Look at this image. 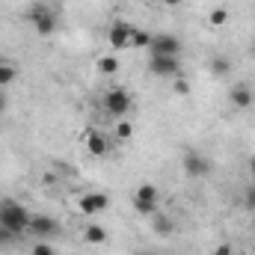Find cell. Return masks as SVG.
<instances>
[{"label": "cell", "instance_id": "obj_1", "mask_svg": "<svg viewBox=\"0 0 255 255\" xmlns=\"http://www.w3.org/2000/svg\"><path fill=\"white\" fill-rule=\"evenodd\" d=\"M30 211L21 205V202H15V199H3L0 202V226L6 229V232H12V235H21V232H27L30 229Z\"/></svg>", "mask_w": 255, "mask_h": 255}, {"label": "cell", "instance_id": "obj_2", "mask_svg": "<svg viewBox=\"0 0 255 255\" xmlns=\"http://www.w3.org/2000/svg\"><path fill=\"white\" fill-rule=\"evenodd\" d=\"M27 21L33 24V30H36L42 39H48V36L57 33V15H54V9H48L45 3H33V6L27 9Z\"/></svg>", "mask_w": 255, "mask_h": 255}, {"label": "cell", "instance_id": "obj_3", "mask_svg": "<svg viewBox=\"0 0 255 255\" xmlns=\"http://www.w3.org/2000/svg\"><path fill=\"white\" fill-rule=\"evenodd\" d=\"M101 104H104V110H107L110 116L125 119L128 113H130V107H133V98H130V92H128V89H122V86H113V89H107V92H104Z\"/></svg>", "mask_w": 255, "mask_h": 255}, {"label": "cell", "instance_id": "obj_4", "mask_svg": "<svg viewBox=\"0 0 255 255\" xmlns=\"http://www.w3.org/2000/svg\"><path fill=\"white\" fill-rule=\"evenodd\" d=\"M181 39L172 33H151V45H148V57H178L181 54Z\"/></svg>", "mask_w": 255, "mask_h": 255}, {"label": "cell", "instance_id": "obj_5", "mask_svg": "<svg viewBox=\"0 0 255 255\" xmlns=\"http://www.w3.org/2000/svg\"><path fill=\"white\" fill-rule=\"evenodd\" d=\"M157 202H160V193L154 184H139L133 193V211L142 214V217H154L157 214Z\"/></svg>", "mask_w": 255, "mask_h": 255}, {"label": "cell", "instance_id": "obj_6", "mask_svg": "<svg viewBox=\"0 0 255 255\" xmlns=\"http://www.w3.org/2000/svg\"><path fill=\"white\" fill-rule=\"evenodd\" d=\"M181 166H184V175H190V178H208L211 175V160L202 151H184Z\"/></svg>", "mask_w": 255, "mask_h": 255}, {"label": "cell", "instance_id": "obj_7", "mask_svg": "<svg viewBox=\"0 0 255 255\" xmlns=\"http://www.w3.org/2000/svg\"><path fill=\"white\" fill-rule=\"evenodd\" d=\"M107 208H110V196L107 193H83L77 199V211L83 217H95V214H101Z\"/></svg>", "mask_w": 255, "mask_h": 255}, {"label": "cell", "instance_id": "obj_8", "mask_svg": "<svg viewBox=\"0 0 255 255\" xmlns=\"http://www.w3.org/2000/svg\"><path fill=\"white\" fill-rule=\"evenodd\" d=\"M30 235H36L39 241H48V238H54V235H60V223L54 220V217H48V214H33L30 217V229H27Z\"/></svg>", "mask_w": 255, "mask_h": 255}, {"label": "cell", "instance_id": "obj_9", "mask_svg": "<svg viewBox=\"0 0 255 255\" xmlns=\"http://www.w3.org/2000/svg\"><path fill=\"white\" fill-rule=\"evenodd\" d=\"M148 71L157 77H181V60L178 57H148Z\"/></svg>", "mask_w": 255, "mask_h": 255}, {"label": "cell", "instance_id": "obj_10", "mask_svg": "<svg viewBox=\"0 0 255 255\" xmlns=\"http://www.w3.org/2000/svg\"><path fill=\"white\" fill-rule=\"evenodd\" d=\"M130 33H133V27H130L128 21H116V24L110 27V33H107L110 48H113V51H128V48H130Z\"/></svg>", "mask_w": 255, "mask_h": 255}, {"label": "cell", "instance_id": "obj_11", "mask_svg": "<svg viewBox=\"0 0 255 255\" xmlns=\"http://www.w3.org/2000/svg\"><path fill=\"white\" fill-rule=\"evenodd\" d=\"M83 142H86V151H89L92 157H104V154H110V139H107L101 130H86Z\"/></svg>", "mask_w": 255, "mask_h": 255}, {"label": "cell", "instance_id": "obj_12", "mask_svg": "<svg viewBox=\"0 0 255 255\" xmlns=\"http://www.w3.org/2000/svg\"><path fill=\"white\" fill-rule=\"evenodd\" d=\"M229 101H232L238 110H247V107H253V104H255V92L247 86V83H238V86H232Z\"/></svg>", "mask_w": 255, "mask_h": 255}, {"label": "cell", "instance_id": "obj_13", "mask_svg": "<svg viewBox=\"0 0 255 255\" xmlns=\"http://www.w3.org/2000/svg\"><path fill=\"white\" fill-rule=\"evenodd\" d=\"M83 241H86L89 247L107 244V229H104V226H98V223H89V226L83 229Z\"/></svg>", "mask_w": 255, "mask_h": 255}, {"label": "cell", "instance_id": "obj_14", "mask_svg": "<svg viewBox=\"0 0 255 255\" xmlns=\"http://www.w3.org/2000/svg\"><path fill=\"white\" fill-rule=\"evenodd\" d=\"M18 80V65L9 63V60H3L0 57V89H6V86H12Z\"/></svg>", "mask_w": 255, "mask_h": 255}, {"label": "cell", "instance_id": "obj_15", "mask_svg": "<svg viewBox=\"0 0 255 255\" xmlns=\"http://www.w3.org/2000/svg\"><path fill=\"white\" fill-rule=\"evenodd\" d=\"M151 229H154V235H157V238H169V235L175 232V223H172L169 217H163V214H154Z\"/></svg>", "mask_w": 255, "mask_h": 255}, {"label": "cell", "instance_id": "obj_16", "mask_svg": "<svg viewBox=\"0 0 255 255\" xmlns=\"http://www.w3.org/2000/svg\"><path fill=\"white\" fill-rule=\"evenodd\" d=\"M148 45H151V33L133 27V33H130V48H136V51H148Z\"/></svg>", "mask_w": 255, "mask_h": 255}, {"label": "cell", "instance_id": "obj_17", "mask_svg": "<svg viewBox=\"0 0 255 255\" xmlns=\"http://www.w3.org/2000/svg\"><path fill=\"white\" fill-rule=\"evenodd\" d=\"M95 68H98L101 74H107V77H110V74H116V71H119V60H116V57H101V60L95 63Z\"/></svg>", "mask_w": 255, "mask_h": 255}, {"label": "cell", "instance_id": "obj_18", "mask_svg": "<svg viewBox=\"0 0 255 255\" xmlns=\"http://www.w3.org/2000/svg\"><path fill=\"white\" fill-rule=\"evenodd\" d=\"M211 71H214L217 77H226V74L232 71V63H229L226 57H214V60H211Z\"/></svg>", "mask_w": 255, "mask_h": 255}, {"label": "cell", "instance_id": "obj_19", "mask_svg": "<svg viewBox=\"0 0 255 255\" xmlns=\"http://www.w3.org/2000/svg\"><path fill=\"white\" fill-rule=\"evenodd\" d=\"M208 21H211L214 27H223V24L229 21V9H223V6H217V9H211V15H208Z\"/></svg>", "mask_w": 255, "mask_h": 255}, {"label": "cell", "instance_id": "obj_20", "mask_svg": "<svg viewBox=\"0 0 255 255\" xmlns=\"http://www.w3.org/2000/svg\"><path fill=\"white\" fill-rule=\"evenodd\" d=\"M30 255H57V250H54V247H51L48 241H39V244H33Z\"/></svg>", "mask_w": 255, "mask_h": 255}, {"label": "cell", "instance_id": "obj_21", "mask_svg": "<svg viewBox=\"0 0 255 255\" xmlns=\"http://www.w3.org/2000/svg\"><path fill=\"white\" fill-rule=\"evenodd\" d=\"M116 136H119V139H130V136H133V125L125 122V119H119V125H116Z\"/></svg>", "mask_w": 255, "mask_h": 255}, {"label": "cell", "instance_id": "obj_22", "mask_svg": "<svg viewBox=\"0 0 255 255\" xmlns=\"http://www.w3.org/2000/svg\"><path fill=\"white\" fill-rule=\"evenodd\" d=\"M172 92H175V95H190V83H187L184 77H175V83H172Z\"/></svg>", "mask_w": 255, "mask_h": 255}, {"label": "cell", "instance_id": "obj_23", "mask_svg": "<svg viewBox=\"0 0 255 255\" xmlns=\"http://www.w3.org/2000/svg\"><path fill=\"white\" fill-rule=\"evenodd\" d=\"M244 208L247 211H255V187H247L244 190Z\"/></svg>", "mask_w": 255, "mask_h": 255}, {"label": "cell", "instance_id": "obj_24", "mask_svg": "<svg viewBox=\"0 0 255 255\" xmlns=\"http://www.w3.org/2000/svg\"><path fill=\"white\" fill-rule=\"evenodd\" d=\"M12 238H15V235H12V232H6V229L0 226V247H3V244H9Z\"/></svg>", "mask_w": 255, "mask_h": 255}, {"label": "cell", "instance_id": "obj_25", "mask_svg": "<svg viewBox=\"0 0 255 255\" xmlns=\"http://www.w3.org/2000/svg\"><path fill=\"white\" fill-rule=\"evenodd\" d=\"M214 255H235V250H232L229 244H223V247H217V250H214Z\"/></svg>", "mask_w": 255, "mask_h": 255}, {"label": "cell", "instance_id": "obj_26", "mask_svg": "<svg viewBox=\"0 0 255 255\" xmlns=\"http://www.w3.org/2000/svg\"><path fill=\"white\" fill-rule=\"evenodd\" d=\"M6 107H9V98H6V92L0 89V113H6Z\"/></svg>", "mask_w": 255, "mask_h": 255}, {"label": "cell", "instance_id": "obj_27", "mask_svg": "<svg viewBox=\"0 0 255 255\" xmlns=\"http://www.w3.org/2000/svg\"><path fill=\"white\" fill-rule=\"evenodd\" d=\"M160 3H163V6H169V9H178L184 0H160Z\"/></svg>", "mask_w": 255, "mask_h": 255}, {"label": "cell", "instance_id": "obj_28", "mask_svg": "<svg viewBox=\"0 0 255 255\" xmlns=\"http://www.w3.org/2000/svg\"><path fill=\"white\" fill-rule=\"evenodd\" d=\"M250 172H253V175H255V154H253V157H250Z\"/></svg>", "mask_w": 255, "mask_h": 255}, {"label": "cell", "instance_id": "obj_29", "mask_svg": "<svg viewBox=\"0 0 255 255\" xmlns=\"http://www.w3.org/2000/svg\"><path fill=\"white\" fill-rule=\"evenodd\" d=\"M139 255H151V253H139Z\"/></svg>", "mask_w": 255, "mask_h": 255}]
</instances>
